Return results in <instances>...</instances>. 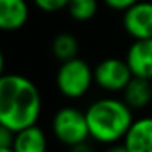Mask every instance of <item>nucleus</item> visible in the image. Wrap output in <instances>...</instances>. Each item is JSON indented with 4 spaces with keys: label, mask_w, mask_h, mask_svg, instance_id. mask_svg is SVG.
Listing matches in <instances>:
<instances>
[{
    "label": "nucleus",
    "mask_w": 152,
    "mask_h": 152,
    "mask_svg": "<svg viewBox=\"0 0 152 152\" xmlns=\"http://www.w3.org/2000/svg\"><path fill=\"white\" fill-rule=\"evenodd\" d=\"M93 69L80 57L64 61L56 74L57 90L66 98H80L93 83Z\"/></svg>",
    "instance_id": "7ed1b4c3"
},
{
    "label": "nucleus",
    "mask_w": 152,
    "mask_h": 152,
    "mask_svg": "<svg viewBox=\"0 0 152 152\" xmlns=\"http://www.w3.org/2000/svg\"><path fill=\"white\" fill-rule=\"evenodd\" d=\"M15 137V131L0 123V147H12Z\"/></svg>",
    "instance_id": "2eb2a0df"
},
{
    "label": "nucleus",
    "mask_w": 152,
    "mask_h": 152,
    "mask_svg": "<svg viewBox=\"0 0 152 152\" xmlns=\"http://www.w3.org/2000/svg\"><path fill=\"white\" fill-rule=\"evenodd\" d=\"M0 152H15L13 147H0Z\"/></svg>",
    "instance_id": "aec40b11"
},
{
    "label": "nucleus",
    "mask_w": 152,
    "mask_h": 152,
    "mask_svg": "<svg viewBox=\"0 0 152 152\" xmlns=\"http://www.w3.org/2000/svg\"><path fill=\"white\" fill-rule=\"evenodd\" d=\"M93 79L98 87L108 92H123L124 87L132 79V72L129 69L126 59L106 57L96 64L93 70Z\"/></svg>",
    "instance_id": "39448f33"
},
{
    "label": "nucleus",
    "mask_w": 152,
    "mask_h": 152,
    "mask_svg": "<svg viewBox=\"0 0 152 152\" xmlns=\"http://www.w3.org/2000/svg\"><path fill=\"white\" fill-rule=\"evenodd\" d=\"M123 142L129 152H152V116L134 119Z\"/></svg>",
    "instance_id": "1a4fd4ad"
},
{
    "label": "nucleus",
    "mask_w": 152,
    "mask_h": 152,
    "mask_svg": "<svg viewBox=\"0 0 152 152\" xmlns=\"http://www.w3.org/2000/svg\"><path fill=\"white\" fill-rule=\"evenodd\" d=\"M103 2H105L110 8H113V10L124 12L126 8H129L131 5H134L136 2H139V0H103Z\"/></svg>",
    "instance_id": "dca6fc26"
},
{
    "label": "nucleus",
    "mask_w": 152,
    "mask_h": 152,
    "mask_svg": "<svg viewBox=\"0 0 152 152\" xmlns=\"http://www.w3.org/2000/svg\"><path fill=\"white\" fill-rule=\"evenodd\" d=\"M12 147L15 152H46L48 139L39 126L31 124L15 132Z\"/></svg>",
    "instance_id": "9d476101"
},
{
    "label": "nucleus",
    "mask_w": 152,
    "mask_h": 152,
    "mask_svg": "<svg viewBox=\"0 0 152 152\" xmlns=\"http://www.w3.org/2000/svg\"><path fill=\"white\" fill-rule=\"evenodd\" d=\"M123 100L132 110H142L152 105V80L132 75L123 90Z\"/></svg>",
    "instance_id": "9b49d317"
},
{
    "label": "nucleus",
    "mask_w": 152,
    "mask_h": 152,
    "mask_svg": "<svg viewBox=\"0 0 152 152\" xmlns=\"http://www.w3.org/2000/svg\"><path fill=\"white\" fill-rule=\"evenodd\" d=\"M106 152H129V149L124 145V142H123V144H118V142H116V144H111V147Z\"/></svg>",
    "instance_id": "a211bd4d"
},
{
    "label": "nucleus",
    "mask_w": 152,
    "mask_h": 152,
    "mask_svg": "<svg viewBox=\"0 0 152 152\" xmlns=\"http://www.w3.org/2000/svg\"><path fill=\"white\" fill-rule=\"evenodd\" d=\"M69 152H95V149H93L87 141H83V142H79V144H75V145H70Z\"/></svg>",
    "instance_id": "f3484780"
},
{
    "label": "nucleus",
    "mask_w": 152,
    "mask_h": 152,
    "mask_svg": "<svg viewBox=\"0 0 152 152\" xmlns=\"http://www.w3.org/2000/svg\"><path fill=\"white\" fill-rule=\"evenodd\" d=\"M126 62L132 75L152 80V38L134 39L126 54Z\"/></svg>",
    "instance_id": "0eeeda50"
},
{
    "label": "nucleus",
    "mask_w": 152,
    "mask_h": 152,
    "mask_svg": "<svg viewBox=\"0 0 152 152\" xmlns=\"http://www.w3.org/2000/svg\"><path fill=\"white\" fill-rule=\"evenodd\" d=\"M4 67H5V57H4L2 49H0V77L4 75Z\"/></svg>",
    "instance_id": "6ab92c4d"
},
{
    "label": "nucleus",
    "mask_w": 152,
    "mask_h": 152,
    "mask_svg": "<svg viewBox=\"0 0 152 152\" xmlns=\"http://www.w3.org/2000/svg\"><path fill=\"white\" fill-rule=\"evenodd\" d=\"M123 26L132 39L152 38V0H139L124 10Z\"/></svg>",
    "instance_id": "423d86ee"
},
{
    "label": "nucleus",
    "mask_w": 152,
    "mask_h": 152,
    "mask_svg": "<svg viewBox=\"0 0 152 152\" xmlns=\"http://www.w3.org/2000/svg\"><path fill=\"white\" fill-rule=\"evenodd\" d=\"M51 49H53L54 57L59 59L61 62H64V61L77 57V54H79V41L70 33H59L53 39Z\"/></svg>",
    "instance_id": "f8f14e48"
},
{
    "label": "nucleus",
    "mask_w": 152,
    "mask_h": 152,
    "mask_svg": "<svg viewBox=\"0 0 152 152\" xmlns=\"http://www.w3.org/2000/svg\"><path fill=\"white\" fill-rule=\"evenodd\" d=\"M43 100L34 82L20 74L0 77V123L15 132L39 119Z\"/></svg>",
    "instance_id": "f257e3e1"
},
{
    "label": "nucleus",
    "mask_w": 152,
    "mask_h": 152,
    "mask_svg": "<svg viewBox=\"0 0 152 152\" xmlns=\"http://www.w3.org/2000/svg\"><path fill=\"white\" fill-rule=\"evenodd\" d=\"M33 2L39 10L49 12V13L67 8V5H69V0H33Z\"/></svg>",
    "instance_id": "4468645a"
},
{
    "label": "nucleus",
    "mask_w": 152,
    "mask_h": 152,
    "mask_svg": "<svg viewBox=\"0 0 152 152\" xmlns=\"http://www.w3.org/2000/svg\"><path fill=\"white\" fill-rule=\"evenodd\" d=\"M30 17L26 0H0V30L17 31L23 28Z\"/></svg>",
    "instance_id": "6e6552de"
},
{
    "label": "nucleus",
    "mask_w": 152,
    "mask_h": 152,
    "mask_svg": "<svg viewBox=\"0 0 152 152\" xmlns=\"http://www.w3.org/2000/svg\"><path fill=\"white\" fill-rule=\"evenodd\" d=\"M53 132L57 141L69 147L87 141L90 137V132L85 111H80L74 106L61 108L53 118Z\"/></svg>",
    "instance_id": "20e7f679"
},
{
    "label": "nucleus",
    "mask_w": 152,
    "mask_h": 152,
    "mask_svg": "<svg viewBox=\"0 0 152 152\" xmlns=\"http://www.w3.org/2000/svg\"><path fill=\"white\" fill-rule=\"evenodd\" d=\"M132 111L124 100L100 98L85 110L90 137L102 144H116L123 141L131 128Z\"/></svg>",
    "instance_id": "f03ea898"
},
{
    "label": "nucleus",
    "mask_w": 152,
    "mask_h": 152,
    "mask_svg": "<svg viewBox=\"0 0 152 152\" xmlns=\"http://www.w3.org/2000/svg\"><path fill=\"white\" fill-rule=\"evenodd\" d=\"M67 10L75 21H88L98 12V0H69Z\"/></svg>",
    "instance_id": "ddd939ff"
}]
</instances>
